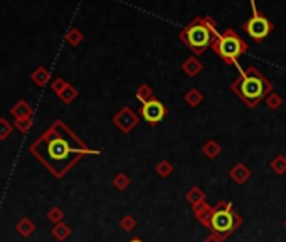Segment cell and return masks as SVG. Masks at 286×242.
Listing matches in <instances>:
<instances>
[{
    "label": "cell",
    "mask_w": 286,
    "mask_h": 242,
    "mask_svg": "<svg viewBox=\"0 0 286 242\" xmlns=\"http://www.w3.org/2000/svg\"><path fill=\"white\" fill-rule=\"evenodd\" d=\"M66 83H64V79H54L52 81V91H54V93H57V94H61L62 91H64V88H66Z\"/></svg>",
    "instance_id": "17"
},
{
    "label": "cell",
    "mask_w": 286,
    "mask_h": 242,
    "mask_svg": "<svg viewBox=\"0 0 286 242\" xmlns=\"http://www.w3.org/2000/svg\"><path fill=\"white\" fill-rule=\"evenodd\" d=\"M29 153L44 165L56 178H62L84 155H98L62 119H56L44 133L29 147Z\"/></svg>",
    "instance_id": "1"
},
{
    "label": "cell",
    "mask_w": 286,
    "mask_h": 242,
    "mask_svg": "<svg viewBox=\"0 0 286 242\" xmlns=\"http://www.w3.org/2000/svg\"><path fill=\"white\" fill-rule=\"evenodd\" d=\"M32 113H34V109L31 108V104H29L27 101H24V99H19L17 103L12 106V109H11V114L16 119L32 118Z\"/></svg>",
    "instance_id": "8"
},
{
    "label": "cell",
    "mask_w": 286,
    "mask_h": 242,
    "mask_svg": "<svg viewBox=\"0 0 286 242\" xmlns=\"http://www.w3.org/2000/svg\"><path fill=\"white\" fill-rule=\"evenodd\" d=\"M49 77H51V72L46 69V67H37L36 71L32 72L31 74V79H32V83L34 84H37V86H46L47 84V81H49Z\"/></svg>",
    "instance_id": "9"
},
{
    "label": "cell",
    "mask_w": 286,
    "mask_h": 242,
    "mask_svg": "<svg viewBox=\"0 0 286 242\" xmlns=\"http://www.w3.org/2000/svg\"><path fill=\"white\" fill-rule=\"evenodd\" d=\"M167 114V109L160 101L157 99H148L145 101L142 106V116L145 118V121H148L150 125H157L163 116Z\"/></svg>",
    "instance_id": "6"
},
{
    "label": "cell",
    "mask_w": 286,
    "mask_h": 242,
    "mask_svg": "<svg viewBox=\"0 0 286 242\" xmlns=\"http://www.w3.org/2000/svg\"><path fill=\"white\" fill-rule=\"evenodd\" d=\"M32 125H34L32 118H24V119H16V121H14V128H17L21 133H27L29 130L32 128Z\"/></svg>",
    "instance_id": "13"
},
{
    "label": "cell",
    "mask_w": 286,
    "mask_h": 242,
    "mask_svg": "<svg viewBox=\"0 0 286 242\" xmlns=\"http://www.w3.org/2000/svg\"><path fill=\"white\" fill-rule=\"evenodd\" d=\"M12 132H14V125H11L6 118L0 116V142L7 140L12 135Z\"/></svg>",
    "instance_id": "11"
},
{
    "label": "cell",
    "mask_w": 286,
    "mask_h": 242,
    "mask_svg": "<svg viewBox=\"0 0 286 242\" xmlns=\"http://www.w3.org/2000/svg\"><path fill=\"white\" fill-rule=\"evenodd\" d=\"M81 39H83V36H81V32H77V31H69V34L66 36V41L69 42L71 46H77L81 42Z\"/></svg>",
    "instance_id": "15"
},
{
    "label": "cell",
    "mask_w": 286,
    "mask_h": 242,
    "mask_svg": "<svg viewBox=\"0 0 286 242\" xmlns=\"http://www.w3.org/2000/svg\"><path fill=\"white\" fill-rule=\"evenodd\" d=\"M211 227H212V230L221 232V234L232 230V227H234V219H232V214L229 210H217V212H214V215H212V219H211Z\"/></svg>",
    "instance_id": "7"
},
{
    "label": "cell",
    "mask_w": 286,
    "mask_h": 242,
    "mask_svg": "<svg viewBox=\"0 0 286 242\" xmlns=\"http://www.w3.org/2000/svg\"><path fill=\"white\" fill-rule=\"evenodd\" d=\"M130 242H142V240H140V239H133V240H130Z\"/></svg>",
    "instance_id": "18"
},
{
    "label": "cell",
    "mask_w": 286,
    "mask_h": 242,
    "mask_svg": "<svg viewBox=\"0 0 286 242\" xmlns=\"http://www.w3.org/2000/svg\"><path fill=\"white\" fill-rule=\"evenodd\" d=\"M212 49L221 59H224L227 64H234L239 57L248 51V44H246L232 29H227L217 36L216 42L212 44Z\"/></svg>",
    "instance_id": "4"
},
{
    "label": "cell",
    "mask_w": 286,
    "mask_h": 242,
    "mask_svg": "<svg viewBox=\"0 0 286 242\" xmlns=\"http://www.w3.org/2000/svg\"><path fill=\"white\" fill-rule=\"evenodd\" d=\"M251 4H253V16L244 22L242 29L248 32V36L253 39L254 42H263L264 39L271 34L274 26L268 17H264L263 14H259L258 11H256L254 2H251Z\"/></svg>",
    "instance_id": "5"
},
{
    "label": "cell",
    "mask_w": 286,
    "mask_h": 242,
    "mask_svg": "<svg viewBox=\"0 0 286 242\" xmlns=\"http://www.w3.org/2000/svg\"><path fill=\"white\" fill-rule=\"evenodd\" d=\"M76 94H77V93H76V89L72 88V86L67 84L66 88H64V91H62V93L59 94V98H61L62 101H64V103H71V101L76 98Z\"/></svg>",
    "instance_id": "14"
},
{
    "label": "cell",
    "mask_w": 286,
    "mask_h": 242,
    "mask_svg": "<svg viewBox=\"0 0 286 242\" xmlns=\"http://www.w3.org/2000/svg\"><path fill=\"white\" fill-rule=\"evenodd\" d=\"M69 234H71V229L64 224H56V227L52 229V235H54L57 240H64Z\"/></svg>",
    "instance_id": "12"
},
{
    "label": "cell",
    "mask_w": 286,
    "mask_h": 242,
    "mask_svg": "<svg viewBox=\"0 0 286 242\" xmlns=\"http://www.w3.org/2000/svg\"><path fill=\"white\" fill-rule=\"evenodd\" d=\"M16 230H17V234H19V235L29 237L34 230H36V225L32 224V220L29 219V217H24L22 220H19V222H17Z\"/></svg>",
    "instance_id": "10"
},
{
    "label": "cell",
    "mask_w": 286,
    "mask_h": 242,
    "mask_svg": "<svg viewBox=\"0 0 286 242\" xmlns=\"http://www.w3.org/2000/svg\"><path fill=\"white\" fill-rule=\"evenodd\" d=\"M216 24L211 17H196L188 26L180 32V41L194 54H204L217 39Z\"/></svg>",
    "instance_id": "2"
},
{
    "label": "cell",
    "mask_w": 286,
    "mask_h": 242,
    "mask_svg": "<svg viewBox=\"0 0 286 242\" xmlns=\"http://www.w3.org/2000/svg\"><path fill=\"white\" fill-rule=\"evenodd\" d=\"M232 89L249 108H254L271 91V84L261 72L251 67L246 72H242V76L232 84Z\"/></svg>",
    "instance_id": "3"
},
{
    "label": "cell",
    "mask_w": 286,
    "mask_h": 242,
    "mask_svg": "<svg viewBox=\"0 0 286 242\" xmlns=\"http://www.w3.org/2000/svg\"><path fill=\"white\" fill-rule=\"evenodd\" d=\"M62 212L57 209V207H52V209L47 212V219L49 220H52V222H56V224H59V222L62 220Z\"/></svg>",
    "instance_id": "16"
}]
</instances>
